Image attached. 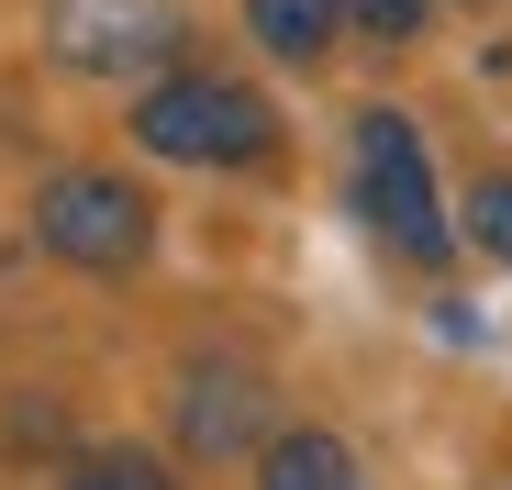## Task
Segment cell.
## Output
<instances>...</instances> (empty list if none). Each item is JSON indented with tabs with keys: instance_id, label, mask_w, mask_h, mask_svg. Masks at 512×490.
<instances>
[{
	"instance_id": "obj_1",
	"label": "cell",
	"mask_w": 512,
	"mask_h": 490,
	"mask_svg": "<svg viewBox=\"0 0 512 490\" xmlns=\"http://www.w3.org/2000/svg\"><path fill=\"white\" fill-rule=\"evenodd\" d=\"M357 212L379 223V245L412 257V268H446L457 257V223L435 201V156H423V134L401 112H357Z\"/></svg>"
},
{
	"instance_id": "obj_2",
	"label": "cell",
	"mask_w": 512,
	"mask_h": 490,
	"mask_svg": "<svg viewBox=\"0 0 512 490\" xmlns=\"http://www.w3.org/2000/svg\"><path fill=\"white\" fill-rule=\"evenodd\" d=\"M134 134H145V156H179V168H245V156H268L279 123L234 78H156L134 101Z\"/></svg>"
},
{
	"instance_id": "obj_3",
	"label": "cell",
	"mask_w": 512,
	"mask_h": 490,
	"mask_svg": "<svg viewBox=\"0 0 512 490\" xmlns=\"http://www.w3.org/2000/svg\"><path fill=\"white\" fill-rule=\"evenodd\" d=\"M34 234H45V257H67V268H134L145 234H156V212H145V190L112 179V168H67V179H45Z\"/></svg>"
},
{
	"instance_id": "obj_4",
	"label": "cell",
	"mask_w": 512,
	"mask_h": 490,
	"mask_svg": "<svg viewBox=\"0 0 512 490\" xmlns=\"http://www.w3.org/2000/svg\"><path fill=\"white\" fill-rule=\"evenodd\" d=\"M45 45H56L67 67L112 78V67H156L167 45H179V12H167V0H56V12H45Z\"/></svg>"
},
{
	"instance_id": "obj_5",
	"label": "cell",
	"mask_w": 512,
	"mask_h": 490,
	"mask_svg": "<svg viewBox=\"0 0 512 490\" xmlns=\"http://www.w3.org/2000/svg\"><path fill=\"white\" fill-rule=\"evenodd\" d=\"M179 435H190L201 457H234V446L256 435V379H245V368H190V390H179Z\"/></svg>"
},
{
	"instance_id": "obj_6",
	"label": "cell",
	"mask_w": 512,
	"mask_h": 490,
	"mask_svg": "<svg viewBox=\"0 0 512 490\" xmlns=\"http://www.w3.org/2000/svg\"><path fill=\"white\" fill-rule=\"evenodd\" d=\"M256 490H368V479H357V457L334 446L323 424H301V435H279V446H268V468H256Z\"/></svg>"
},
{
	"instance_id": "obj_7",
	"label": "cell",
	"mask_w": 512,
	"mask_h": 490,
	"mask_svg": "<svg viewBox=\"0 0 512 490\" xmlns=\"http://www.w3.org/2000/svg\"><path fill=\"white\" fill-rule=\"evenodd\" d=\"M245 23H256V45H268V56L312 67V56L334 45V23H346V0H245Z\"/></svg>"
},
{
	"instance_id": "obj_8",
	"label": "cell",
	"mask_w": 512,
	"mask_h": 490,
	"mask_svg": "<svg viewBox=\"0 0 512 490\" xmlns=\"http://www.w3.org/2000/svg\"><path fill=\"white\" fill-rule=\"evenodd\" d=\"M67 490H179V479H167L145 446H90V457L67 468Z\"/></svg>"
},
{
	"instance_id": "obj_9",
	"label": "cell",
	"mask_w": 512,
	"mask_h": 490,
	"mask_svg": "<svg viewBox=\"0 0 512 490\" xmlns=\"http://www.w3.org/2000/svg\"><path fill=\"white\" fill-rule=\"evenodd\" d=\"M468 234L490 245L501 268H512V168H501V179H479V201H468Z\"/></svg>"
},
{
	"instance_id": "obj_10",
	"label": "cell",
	"mask_w": 512,
	"mask_h": 490,
	"mask_svg": "<svg viewBox=\"0 0 512 490\" xmlns=\"http://www.w3.org/2000/svg\"><path fill=\"white\" fill-rule=\"evenodd\" d=\"M346 23H357L368 45H412V23H423V0H346Z\"/></svg>"
}]
</instances>
